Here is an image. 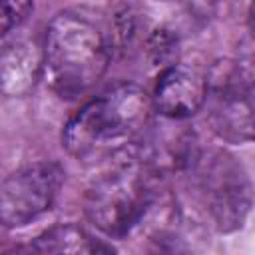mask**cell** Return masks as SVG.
<instances>
[{"label":"cell","instance_id":"obj_1","mask_svg":"<svg viewBox=\"0 0 255 255\" xmlns=\"http://www.w3.org/2000/svg\"><path fill=\"white\" fill-rule=\"evenodd\" d=\"M151 96L135 84H122L84 104L66 124V151L86 163L128 151L151 128Z\"/></svg>","mask_w":255,"mask_h":255},{"label":"cell","instance_id":"obj_2","mask_svg":"<svg viewBox=\"0 0 255 255\" xmlns=\"http://www.w3.org/2000/svg\"><path fill=\"white\" fill-rule=\"evenodd\" d=\"M42 52L50 86L62 98L90 92L110 64L106 34L96 22L76 12H62L50 22Z\"/></svg>","mask_w":255,"mask_h":255},{"label":"cell","instance_id":"obj_3","mask_svg":"<svg viewBox=\"0 0 255 255\" xmlns=\"http://www.w3.org/2000/svg\"><path fill=\"white\" fill-rule=\"evenodd\" d=\"M151 169L143 159H124L100 173L84 195V213L108 237H126L153 201Z\"/></svg>","mask_w":255,"mask_h":255},{"label":"cell","instance_id":"obj_4","mask_svg":"<svg viewBox=\"0 0 255 255\" xmlns=\"http://www.w3.org/2000/svg\"><path fill=\"white\" fill-rule=\"evenodd\" d=\"M197 199L217 231L239 229L251 209V181L237 157L223 149L197 153L191 163Z\"/></svg>","mask_w":255,"mask_h":255},{"label":"cell","instance_id":"obj_5","mask_svg":"<svg viewBox=\"0 0 255 255\" xmlns=\"http://www.w3.org/2000/svg\"><path fill=\"white\" fill-rule=\"evenodd\" d=\"M207 78L205 104L209 108L211 129L229 143L253 139L251 70L243 62H219Z\"/></svg>","mask_w":255,"mask_h":255},{"label":"cell","instance_id":"obj_6","mask_svg":"<svg viewBox=\"0 0 255 255\" xmlns=\"http://www.w3.org/2000/svg\"><path fill=\"white\" fill-rule=\"evenodd\" d=\"M62 169L54 161L30 163L0 183V223L22 227L46 213L60 191Z\"/></svg>","mask_w":255,"mask_h":255},{"label":"cell","instance_id":"obj_7","mask_svg":"<svg viewBox=\"0 0 255 255\" xmlns=\"http://www.w3.org/2000/svg\"><path fill=\"white\" fill-rule=\"evenodd\" d=\"M207 96V78L193 66L171 64L155 82L151 104L165 120H187L195 116Z\"/></svg>","mask_w":255,"mask_h":255},{"label":"cell","instance_id":"obj_8","mask_svg":"<svg viewBox=\"0 0 255 255\" xmlns=\"http://www.w3.org/2000/svg\"><path fill=\"white\" fill-rule=\"evenodd\" d=\"M44 70L42 48L28 38L0 40V92L20 98L34 90Z\"/></svg>","mask_w":255,"mask_h":255},{"label":"cell","instance_id":"obj_9","mask_svg":"<svg viewBox=\"0 0 255 255\" xmlns=\"http://www.w3.org/2000/svg\"><path fill=\"white\" fill-rule=\"evenodd\" d=\"M40 253H100L112 251L110 245L92 237L84 227L76 223H60L46 229L32 245Z\"/></svg>","mask_w":255,"mask_h":255},{"label":"cell","instance_id":"obj_10","mask_svg":"<svg viewBox=\"0 0 255 255\" xmlns=\"http://www.w3.org/2000/svg\"><path fill=\"white\" fill-rule=\"evenodd\" d=\"M32 0H0V40L18 28L30 14Z\"/></svg>","mask_w":255,"mask_h":255}]
</instances>
